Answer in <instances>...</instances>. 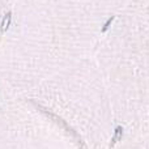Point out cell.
<instances>
[{
	"label": "cell",
	"instance_id": "obj_2",
	"mask_svg": "<svg viewBox=\"0 0 149 149\" xmlns=\"http://www.w3.org/2000/svg\"><path fill=\"white\" fill-rule=\"evenodd\" d=\"M122 134H123V130H122V127H118V128L115 130V135H114V139H113V141H111V143H113V144H115V143L122 137Z\"/></svg>",
	"mask_w": 149,
	"mask_h": 149
},
{
	"label": "cell",
	"instance_id": "obj_1",
	"mask_svg": "<svg viewBox=\"0 0 149 149\" xmlns=\"http://www.w3.org/2000/svg\"><path fill=\"white\" fill-rule=\"evenodd\" d=\"M10 12H8L7 15L4 16V18H3V22H1V26H0V29H1V33H4L5 30L8 29V26H9L10 24Z\"/></svg>",
	"mask_w": 149,
	"mask_h": 149
}]
</instances>
